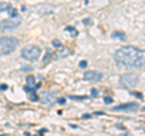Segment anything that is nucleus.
Returning a JSON list of instances; mask_svg holds the SVG:
<instances>
[{
    "label": "nucleus",
    "instance_id": "aec40b11",
    "mask_svg": "<svg viewBox=\"0 0 145 136\" xmlns=\"http://www.w3.org/2000/svg\"><path fill=\"white\" fill-rule=\"evenodd\" d=\"M0 90H1V91H4V90H5V91H6V90H7V85H6V84H1V85H0Z\"/></svg>",
    "mask_w": 145,
    "mask_h": 136
},
{
    "label": "nucleus",
    "instance_id": "9d476101",
    "mask_svg": "<svg viewBox=\"0 0 145 136\" xmlns=\"http://www.w3.org/2000/svg\"><path fill=\"white\" fill-rule=\"evenodd\" d=\"M53 6L52 5H49V4H45V5H41L40 7H39V12L41 15H47V14H52L53 12Z\"/></svg>",
    "mask_w": 145,
    "mask_h": 136
},
{
    "label": "nucleus",
    "instance_id": "b1692460",
    "mask_svg": "<svg viewBox=\"0 0 145 136\" xmlns=\"http://www.w3.org/2000/svg\"><path fill=\"white\" fill-rule=\"evenodd\" d=\"M133 94H134V95H136V96H137V97H138V99H143V96H141V94H139V92H133Z\"/></svg>",
    "mask_w": 145,
    "mask_h": 136
},
{
    "label": "nucleus",
    "instance_id": "a211bd4d",
    "mask_svg": "<svg viewBox=\"0 0 145 136\" xmlns=\"http://www.w3.org/2000/svg\"><path fill=\"white\" fill-rule=\"evenodd\" d=\"M30 100H32V101H38L39 97H38V95H36L35 92H33V94L30 95Z\"/></svg>",
    "mask_w": 145,
    "mask_h": 136
},
{
    "label": "nucleus",
    "instance_id": "cd10ccee",
    "mask_svg": "<svg viewBox=\"0 0 145 136\" xmlns=\"http://www.w3.org/2000/svg\"><path fill=\"white\" fill-rule=\"evenodd\" d=\"M144 111H145V107H144Z\"/></svg>",
    "mask_w": 145,
    "mask_h": 136
},
{
    "label": "nucleus",
    "instance_id": "6ab92c4d",
    "mask_svg": "<svg viewBox=\"0 0 145 136\" xmlns=\"http://www.w3.org/2000/svg\"><path fill=\"white\" fill-rule=\"evenodd\" d=\"M79 66H80V68H86V67H87V62L86 61H81L80 63H79Z\"/></svg>",
    "mask_w": 145,
    "mask_h": 136
},
{
    "label": "nucleus",
    "instance_id": "f3484780",
    "mask_svg": "<svg viewBox=\"0 0 145 136\" xmlns=\"http://www.w3.org/2000/svg\"><path fill=\"white\" fill-rule=\"evenodd\" d=\"M104 102L106 103V104H111V103H113V99H111V97H109V96H105V97H104Z\"/></svg>",
    "mask_w": 145,
    "mask_h": 136
},
{
    "label": "nucleus",
    "instance_id": "2eb2a0df",
    "mask_svg": "<svg viewBox=\"0 0 145 136\" xmlns=\"http://www.w3.org/2000/svg\"><path fill=\"white\" fill-rule=\"evenodd\" d=\"M70 100H75V101H81V100H87V96H69Z\"/></svg>",
    "mask_w": 145,
    "mask_h": 136
},
{
    "label": "nucleus",
    "instance_id": "412c9836",
    "mask_svg": "<svg viewBox=\"0 0 145 136\" xmlns=\"http://www.w3.org/2000/svg\"><path fill=\"white\" fill-rule=\"evenodd\" d=\"M32 69H33V68H32V67H29V66H26V67H23V68H22L23 72H28V70H32Z\"/></svg>",
    "mask_w": 145,
    "mask_h": 136
},
{
    "label": "nucleus",
    "instance_id": "0eeeda50",
    "mask_svg": "<svg viewBox=\"0 0 145 136\" xmlns=\"http://www.w3.org/2000/svg\"><path fill=\"white\" fill-rule=\"evenodd\" d=\"M83 79L88 81H100L103 79V74L97 70H87L83 74Z\"/></svg>",
    "mask_w": 145,
    "mask_h": 136
},
{
    "label": "nucleus",
    "instance_id": "f257e3e1",
    "mask_svg": "<svg viewBox=\"0 0 145 136\" xmlns=\"http://www.w3.org/2000/svg\"><path fill=\"white\" fill-rule=\"evenodd\" d=\"M114 60L120 67L139 69L145 67V50L136 46H123L114 54Z\"/></svg>",
    "mask_w": 145,
    "mask_h": 136
},
{
    "label": "nucleus",
    "instance_id": "5701e85b",
    "mask_svg": "<svg viewBox=\"0 0 145 136\" xmlns=\"http://www.w3.org/2000/svg\"><path fill=\"white\" fill-rule=\"evenodd\" d=\"M58 103H61V104H64L65 103V99H58V101H57Z\"/></svg>",
    "mask_w": 145,
    "mask_h": 136
},
{
    "label": "nucleus",
    "instance_id": "f8f14e48",
    "mask_svg": "<svg viewBox=\"0 0 145 136\" xmlns=\"http://www.w3.org/2000/svg\"><path fill=\"white\" fill-rule=\"evenodd\" d=\"M11 9H12V6H11L10 3H4V1L0 3V12H4V11L9 12Z\"/></svg>",
    "mask_w": 145,
    "mask_h": 136
},
{
    "label": "nucleus",
    "instance_id": "9b49d317",
    "mask_svg": "<svg viewBox=\"0 0 145 136\" xmlns=\"http://www.w3.org/2000/svg\"><path fill=\"white\" fill-rule=\"evenodd\" d=\"M111 38H115V39H120V40H122L125 41L127 38H126V34L123 33V32H120V30H115L111 33Z\"/></svg>",
    "mask_w": 145,
    "mask_h": 136
},
{
    "label": "nucleus",
    "instance_id": "1a4fd4ad",
    "mask_svg": "<svg viewBox=\"0 0 145 136\" xmlns=\"http://www.w3.org/2000/svg\"><path fill=\"white\" fill-rule=\"evenodd\" d=\"M58 51L57 52H54L53 55H52V57L54 56V58H62V57H65V56H68L69 54H70V50L69 49H67V47H61V49H57Z\"/></svg>",
    "mask_w": 145,
    "mask_h": 136
},
{
    "label": "nucleus",
    "instance_id": "4be33fe9",
    "mask_svg": "<svg viewBox=\"0 0 145 136\" xmlns=\"http://www.w3.org/2000/svg\"><path fill=\"white\" fill-rule=\"evenodd\" d=\"M91 92H92V95H93V96H97V95H98V90L92 89V91H91Z\"/></svg>",
    "mask_w": 145,
    "mask_h": 136
},
{
    "label": "nucleus",
    "instance_id": "20e7f679",
    "mask_svg": "<svg viewBox=\"0 0 145 136\" xmlns=\"http://www.w3.org/2000/svg\"><path fill=\"white\" fill-rule=\"evenodd\" d=\"M22 22V18L17 16V17H10V18H6L4 21L0 22V30L3 32H10V30H14L16 29L21 24Z\"/></svg>",
    "mask_w": 145,
    "mask_h": 136
},
{
    "label": "nucleus",
    "instance_id": "a878e982",
    "mask_svg": "<svg viewBox=\"0 0 145 136\" xmlns=\"http://www.w3.org/2000/svg\"><path fill=\"white\" fill-rule=\"evenodd\" d=\"M46 131H47L46 129H40V130H39V134H44V132H46Z\"/></svg>",
    "mask_w": 145,
    "mask_h": 136
},
{
    "label": "nucleus",
    "instance_id": "f03ea898",
    "mask_svg": "<svg viewBox=\"0 0 145 136\" xmlns=\"http://www.w3.org/2000/svg\"><path fill=\"white\" fill-rule=\"evenodd\" d=\"M18 39L15 37H4L0 38V55L5 56L9 55L11 52H14L16 50V47L18 46Z\"/></svg>",
    "mask_w": 145,
    "mask_h": 136
},
{
    "label": "nucleus",
    "instance_id": "7ed1b4c3",
    "mask_svg": "<svg viewBox=\"0 0 145 136\" xmlns=\"http://www.w3.org/2000/svg\"><path fill=\"white\" fill-rule=\"evenodd\" d=\"M40 54H41L40 49L38 46H34V45H29V46L23 47L22 51H21L22 58H24L26 61H29V62L36 61L40 57Z\"/></svg>",
    "mask_w": 145,
    "mask_h": 136
},
{
    "label": "nucleus",
    "instance_id": "6e6552de",
    "mask_svg": "<svg viewBox=\"0 0 145 136\" xmlns=\"http://www.w3.org/2000/svg\"><path fill=\"white\" fill-rule=\"evenodd\" d=\"M54 100H56V96H54L53 94H51V92H49V91H46V92H44L42 94V103L44 104H47V106H52L54 103Z\"/></svg>",
    "mask_w": 145,
    "mask_h": 136
},
{
    "label": "nucleus",
    "instance_id": "39448f33",
    "mask_svg": "<svg viewBox=\"0 0 145 136\" xmlns=\"http://www.w3.org/2000/svg\"><path fill=\"white\" fill-rule=\"evenodd\" d=\"M138 75L134 73H125L120 77V83L125 88H134L138 84Z\"/></svg>",
    "mask_w": 145,
    "mask_h": 136
},
{
    "label": "nucleus",
    "instance_id": "393cba45",
    "mask_svg": "<svg viewBox=\"0 0 145 136\" xmlns=\"http://www.w3.org/2000/svg\"><path fill=\"white\" fill-rule=\"evenodd\" d=\"M83 23H85V24H90L91 23V19H88V18L83 19Z\"/></svg>",
    "mask_w": 145,
    "mask_h": 136
},
{
    "label": "nucleus",
    "instance_id": "423d86ee",
    "mask_svg": "<svg viewBox=\"0 0 145 136\" xmlns=\"http://www.w3.org/2000/svg\"><path fill=\"white\" fill-rule=\"evenodd\" d=\"M139 108V104L137 102H131V103H125V104H118V106H115L113 107L114 112H117V111H127V112H133V111H137Z\"/></svg>",
    "mask_w": 145,
    "mask_h": 136
},
{
    "label": "nucleus",
    "instance_id": "dca6fc26",
    "mask_svg": "<svg viewBox=\"0 0 145 136\" xmlns=\"http://www.w3.org/2000/svg\"><path fill=\"white\" fill-rule=\"evenodd\" d=\"M52 45H53V47H56V49H61V47H62V43L59 41L58 39H53Z\"/></svg>",
    "mask_w": 145,
    "mask_h": 136
},
{
    "label": "nucleus",
    "instance_id": "bb28decb",
    "mask_svg": "<svg viewBox=\"0 0 145 136\" xmlns=\"http://www.w3.org/2000/svg\"><path fill=\"white\" fill-rule=\"evenodd\" d=\"M22 11H23V12H24V11H27V7H26V6H22Z\"/></svg>",
    "mask_w": 145,
    "mask_h": 136
},
{
    "label": "nucleus",
    "instance_id": "4468645a",
    "mask_svg": "<svg viewBox=\"0 0 145 136\" xmlns=\"http://www.w3.org/2000/svg\"><path fill=\"white\" fill-rule=\"evenodd\" d=\"M65 30H67V32H70V33L72 34V37H77V35H79V32H77L75 28H72V27H67Z\"/></svg>",
    "mask_w": 145,
    "mask_h": 136
},
{
    "label": "nucleus",
    "instance_id": "ddd939ff",
    "mask_svg": "<svg viewBox=\"0 0 145 136\" xmlns=\"http://www.w3.org/2000/svg\"><path fill=\"white\" fill-rule=\"evenodd\" d=\"M27 84L29 85V86H33V88H34V84H35V77H33V75L27 77Z\"/></svg>",
    "mask_w": 145,
    "mask_h": 136
}]
</instances>
